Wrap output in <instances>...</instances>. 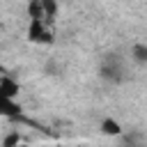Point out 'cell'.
Instances as JSON below:
<instances>
[{"mask_svg": "<svg viewBox=\"0 0 147 147\" xmlns=\"http://www.w3.org/2000/svg\"><path fill=\"white\" fill-rule=\"evenodd\" d=\"M18 90H21V85H18L14 78H9V76H2V78H0V92H2L5 96L14 99V96L18 94Z\"/></svg>", "mask_w": 147, "mask_h": 147, "instance_id": "277c9868", "label": "cell"}, {"mask_svg": "<svg viewBox=\"0 0 147 147\" xmlns=\"http://www.w3.org/2000/svg\"><path fill=\"white\" fill-rule=\"evenodd\" d=\"M101 133L103 136H122V124L113 117H106V119H101Z\"/></svg>", "mask_w": 147, "mask_h": 147, "instance_id": "8992f818", "label": "cell"}, {"mask_svg": "<svg viewBox=\"0 0 147 147\" xmlns=\"http://www.w3.org/2000/svg\"><path fill=\"white\" fill-rule=\"evenodd\" d=\"M131 57L138 64H147V44H136L131 48Z\"/></svg>", "mask_w": 147, "mask_h": 147, "instance_id": "52a82bcc", "label": "cell"}, {"mask_svg": "<svg viewBox=\"0 0 147 147\" xmlns=\"http://www.w3.org/2000/svg\"><path fill=\"white\" fill-rule=\"evenodd\" d=\"M57 14V5L51 0H32L28 2V16L30 21H44L53 25V18Z\"/></svg>", "mask_w": 147, "mask_h": 147, "instance_id": "6da1fadb", "label": "cell"}, {"mask_svg": "<svg viewBox=\"0 0 147 147\" xmlns=\"http://www.w3.org/2000/svg\"><path fill=\"white\" fill-rule=\"evenodd\" d=\"M16 142H18V136H16V133H11V136L5 140V147H14Z\"/></svg>", "mask_w": 147, "mask_h": 147, "instance_id": "ba28073f", "label": "cell"}, {"mask_svg": "<svg viewBox=\"0 0 147 147\" xmlns=\"http://www.w3.org/2000/svg\"><path fill=\"white\" fill-rule=\"evenodd\" d=\"M28 39H30L32 44H51V41H53L51 23H44V21H30V25H28Z\"/></svg>", "mask_w": 147, "mask_h": 147, "instance_id": "7a4b0ae2", "label": "cell"}, {"mask_svg": "<svg viewBox=\"0 0 147 147\" xmlns=\"http://www.w3.org/2000/svg\"><path fill=\"white\" fill-rule=\"evenodd\" d=\"M122 67L117 64V60H110V62H106L103 67H101V76L103 78H108V80H119L122 76Z\"/></svg>", "mask_w": 147, "mask_h": 147, "instance_id": "5b68a950", "label": "cell"}, {"mask_svg": "<svg viewBox=\"0 0 147 147\" xmlns=\"http://www.w3.org/2000/svg\"><path fill=\"white\" fill-rule=\"evenodd\" d=\"M16 115H21V106L0 92V117H16Z\"/></svg>", "mask_w": 147, "mask_h": 147, "instance_id": "3957f363", "label": "cell"}]
</instances>
